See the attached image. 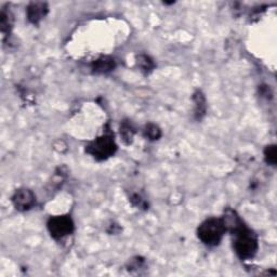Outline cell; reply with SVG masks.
Returning <instances> with one entry per match:
<instances>
[{
	"mask_svg": "<svg viewBox=\"0 0 277 277\" xmlns=\"http://www.w3.org/2000/svg\"><path fill=\"white\" fill-rule=\"evenodd\" d=\"M231 230L235 235L234 247L236 254L241 259H250L254 257L258 250L257 236L250 230H248L241 221Z\"/></svg>",
	"mask_w": 277,
	"mask_h": 277,
	"instance_id": "obj_1",
	"label": "cell"
},
{
	"mask_svg": "<svg viewBox=\"0 0 277 277\" xmlns=\"http://www.w3.org/2000/svg\"><path fill=\"white\" fill-rule=\"evenodd\" d=\"M225 232L226 227L222 219L210 218L199 225L197 235L203 244L217 246L224 236Z\"/></svg>",
	"mask_w": 277,
	"mask_h": 277,
	"instance_id": "obj_2",
	"label": "cell"
},
{
	"mask_svg": "<svg viewBox=\"0 0 277 277\" xmlns=\"http://www.w3.org/2000/svg\"><path fill=\"white\" fill-rule=\"evenodd\" d=\"M116 144L111 134H104L94 140L87 148V152L92 155L95 159L103 160L109 158L115 153Z\"/></svg>",
	"mask_w": 277,
	"mask_h": 277,
	"instance_id": "obj_3",
	"label": "cell"
},
{
	"mask_svg": "<svg viewBox=\"0 0 277 277\" xmlns=\"http://www.w3.org/2000/svg\"><path fill=\"white\" fill-rule=\"evenodd\" d=\"M48 230L55 240L70 235L74 231V222L69 216H57L48 221Z\"/></svg>",
	"mask_w": 277,
	"mask_h": 277,
	"instance_id": "obj_4",
	"label": "cell"
},
{
	"mask_svg": "<svg viewBox=\"0 0 277 277\" xmlns=\"http://www.w3.org/2000/svg\"><path fill=\"white\" fill-rule=\"evenodd\" d=\"M36 203V197L34 193L27 188H21L14 193L12 203L18 211H25L31 209Z\"/></svg>",
	"mask_w": 277,
	"mask_h": 277,
	"instance_id": "obj_5",
	"label": "cell"
},
{
	"mask_svg": "<svg viewBox=\"0 0 277 277\" xmlns=\"http://www.w3.org/2000/svg\"><path fill=\"white\" fill-rule=\"evenodd\" d=\"M48 13V6L46 2H32L27 7V18L32 23H39Z\"/></svg>",
	"mask_w": 277,
	"mask_h": 277,
	"instance_id": "obj_6",
	"label": "cell"
},
{
	"mask_svg": "<svg viewBox=\"0 0 277 277\" xmlns=\"http://www.w3.org/2000/svg\"><path fill=\"white\" fill-rule=\"evenodd\" d=\"M114 67L115 61L108 56L101 57V59L96 60L93 64H92V70H93L94 73H98V74H105V73H109L111 70H114Z\"/></svg>",
	"mask_w": 277,
	"mask_h": 277,
	"instance_id": "obj_7",
	"label": "cell"
},
{
	"mask_svg": "<svg viewBox=\"0 0 277 277\" xmlns=\"http://www.w3.org/2000/svg\"><path fill=\"white\" fill-rule=\"evenodd\" d=\"M194 103H195V116L197 119H202L206 111V101L201 91H197L194 94Z\"/></svg>",
	"mask_w": 277,
	"mask_h": 277,
	"instance_id": "obj_8",
	"label": "cell"
},
{
	"mask_svg": "<svg viewBox=\"0 0 277 277\" xmlns=\"http://www.w3.org/2000/svg\"><path fill=\"white\" fill-rule=\"evenodd\" d=\"M1 31L3 34H6L8 32H10V28L12 27V16L10 12L2 11L1 12Z\"/></svg>",
	"mask_w": 277,
	"mask_h": 277,
	"instance_id": "obj_9",
	"label": "cell"
},
{
	"mask_svg": "<svg viewBox=\"0 0 277 277\" xmlns=\"http://www.w3.org/2000/svg\"><path fill=\"white\" fill-rule=\"evenodd\" d=\"M138 65L140 66L141 71L148 73L154 69V63L148 55H140L138 57Z\"/></svg>",
	"mask_w": 277,
	"mask_h": 277,
	"instance_id": "obj_10",
	"label": "cell"
},
{
	"mask_svg": "<svg viewBox=\"0 0 277 277\" xmlns=\"http://www.w3.org/2000/svg\"><path fill=\"white\" fill-rule=\"evenodd\" d=\"M120 134H121V137H123V140L125 141L126 143H130L131 140H132V138H133L134 130L132 127H131V125L124 124L123 127L120 128Z\"/></svg>",
	"mask_w": 277,
	"mask_h": 277,
	"instance_id": "obj_11",
	"label": "cell"
},
{
	"mask_svg": "<svg viewBox=\"0 0 277 277\" xmlns=\"http://www.w3.org/2000/svg\"><path fill=\"white\" fill-rule=\"evenodd\" d=\"M276 147L275 145H270V147H266L265 150H264V156H265V160L267 164L270 165H274L277 162V156H276Z\"/></svg>",
	"mask_w": 277,
	"mask_h": 277,
	"instance_id": "obj_12",
	"label": "cell"
},
{
	"mask_svg": "<svg viewBox=\"0 0 277 277\" xmlns=\"http://www.w3.org/2000/svg\"><path fill=\"white\" fill-rule=\"evenodd\" d=\"M145 133H147V137L150 140H157L160 138V130L155 125H148L145 130Z\"/></svg>",
	"mask_w": 277,
	"mask_h": 277,
	"instance_id": "obj_13",
	"label": "cell"
}]
</instances>
